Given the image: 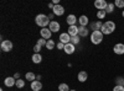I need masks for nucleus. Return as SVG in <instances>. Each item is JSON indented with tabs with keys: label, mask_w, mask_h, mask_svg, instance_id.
<instances>
[{
	"label": "nucleus",
	"mask_w": 124,
	"mask_h": 91,
	"mask_svg": "<svg viewBox=\"0 0 124 91\" xmlns=\"http://www.w3.org/2000/svg\"><path fill=\"white\" fill-rule=\"evenodd\" d=\"M40 35H41V38H44V39H46V41H48V39L51 38V35H52V32H51L50 28L45 27V28H41Z\"/></svg>",
	"instance_id": "5"
},
{
	"label": "nucleus",
	"mask_w": 124,
	"mask_h": 91,
	"mask_svg": "<svg viewBox=\"0 0 124 91\" xmlns=\"http://www.w3.org/2000/svg\"><path fill=\"white\" fill-rule=\"evenodd\" d=\"M32 62H34L35 64H40L41 62H42V57H41L40 53H35V54L32 55Z\"/></svg>",
	"instance_id": "20"
},
{
	"label": "nucleus",
	"mask_w": 124,
	"mask_h": 91,
	"mask_svg": "<svg viewBox=\"0 0 124 91\" xmlns=\"http://www.w3.org/2000/svg\"><path fill=\"white\" fill-rule=\"evenodd\" d=\"M67 33L71 36V37H73V36H78V27L75 25V26H70L68 30H67Z\"/></svg>",
	"instance_id": "13"
},
{
	"label": "nucleus",
	"mask_w": 124,
	"mask_h": 91,
	"mask_svg": "<svg viewBox=\"0 0 124 91\" xmlns=\"http://www.w3.org/2000/svg\"><path fill=\"white\" fill-rule=\"evenodd\" d=\"M46 43H47L46 39H44V38H40V39H37V43H36V44H39L40 47H46Z\"/></svg>",
	"instance_id": "30"
},
{
	"label": "nucleus",
	"mask_w": 124,
	"mask_h": 91,
	"mask_svg": "<svg viewBox=\"0 0 124 91\" xmlns=\"http://www.w3.org/2000/svg\"><path fill=\"white\" fill-rule=\"evenodd\" d=\"M4 84H5L8 87L15 86V85H16V79H15L14 76H8V78L4 80Z\"/></svg>",
	"instance_id": "9"
},
{
	"label": "nucleus",
	"mask_w": 124,
	"mask_h": 91,
	"mask_svg": "<svg viewBox=\"0 0 124 91\" xmlns=\"http://www.w3.org/2000/svg\"><path fill=\"white\" fill-rule=\"evenodd\" d=\"M14 78H15L16 80H19V79H20V73H15V75H14Z\"/></svg>",
	"instance_id": "35"
},
{
	"label": "nucleus",
	"mask_w": 124,
	"mask_h": 91,
	"mask_svg": "<svg viewBox=\"0 0 124 91\" xmlns=\"http://www.w3.org/2000/svg\"><path fill=\"white\" fill-rule=\"evenodd\" d=\"M60 24L57 21H51L50 25H48V28L51 30V32H58L60 31Z\"/></svg>",
	"instance_id": "12"
},
{
	"label": "nucleus",
	"mask_w": 124,
	"mask_h": 91,
	"mask_svg": "<svg viewBox=\"0 0 124 91\" xmlns=\"http://www.w3.org/2000/svg\"><path fill=\"white\" fill-rule=\"evenodd\" d=\"M66 21H67V24H68L70 26H75V25L77 24V17H76L75 15H68L67 18H66Z\"/></svg>",
	"instance_id": "18"
},
{
	"label": "nucleus",
	"mask_w": 124,
	"mask_h": 91,
	"mask_svg": "<svg viewBox=\"0 0 124 91\" xmlns=\"http://www.w3.org/2000/svg\"><path fill=\"white\" fill-rule=\"evenodd\" d=\"M55 46H56V43H55V41H52V39H48L47 43H46V48L48 50H52L55 48Z\"/></svg>",
	"instance_id": "22"
},
{
	"label": "nucleus",
	"mask_w": 124,
	"mask_h": 91,
	"mask_svg": "<svg viewBox=\"0 0 124 91\" xmlns=\"http://www.w3.org/2000/svg\"><path fill=\"white\" fill-rule=\"evenodd\" d=\"M116 85L124 86V78H122V76H117V78H116Z\"/></svg>",
	"instance_id": "25"
},
{
	"label": "nucleus",
	"mask_w": 124,
	"mask_h": 91,
	"mask_svg": "<svg viewBox=\"0 0 124 91\" xmlns=\"http://www.w3.org/2000/svg\"><path fill=\"white\" fill-rule=\"evenodd\" d=\"M70 91H77V90H70Z\"/></svg>",
	"instance_id": "38"
},
{
	"label": "nucleus",
	"mask_w": 124,
	"mask_h": 91,
	"mask_svg": "<svg viewBox=\"0 0 124 91\" xmlns=\"http://www.w3.org/2000/svg\"><path fill=\"white\" fill-rule=\"evenodd\" d=\"M60 42L65 43V44H68L71 43V36L66 32V33H61L60 35Z\"/></svg>",
	"instance_id": "10"
},
{
	"label": "nucleus",
	"mask_w": 124,
	"mask_h": 91,
	"mask_svg": "<svg viewBox=\"0 0 124 91\" xmlns=\"http://www.w3.org/2000/svg\"><path fill=\"white\" fill-rule=\"evenodd\" d=\"M114 5L119 9H123L124 7V0H116L114 1Z\"/></svg>",
	"instance_id": "29"
},
{
	"label": "nucleus",
	"mask_w": 124,
	"mask_h": 91,
	"mask_svg": "<svg viewBox=\"0 0 124 91\" xmlns=\"http://www.w3.org/2000/svg\"><path fill=\"white\" fill-rule=\"evenodd\" d=\"M58 90H60V91H70V87H68V85H67V84L62 83V84H60V85H58Z\"/></svg>",
	"instance_id": "26"
},
{
	"label": "nucleus",
	"mask_w": 124,
	"mask_h": 91,
	"mask_svg": "<svg viewBox=\"0 0 124 91\" xmlns=\"http://www.w3.org/2000/svg\"><path fill=\"white\" fill-rule=\"evenodd\" d=\"M25 78L27 79V81H31V83H32V81H35V79H36V76H35V74L34 73H26V75H25Z\"/></svg>",
	"instance_id": "23"
},
{
	"label": "nucleus",
	"mask_w": 124,
	"mask_h": 91,
	"mask_svg": "<svg viewBox=\"0 0 124 91\" xmlns=\"http://www.w3.org/2000/svg\"><path fill=\"white\" fill-rule=\"evenodd\" d=\"M54 15H56V16H62L65 14V7L63 6H61V5H55V7H54Z\"/></svg>",
	"instance_id": "8"
},
{
	"label": "nucleus",
	"mask_w": 124,
	"mask_h": 91,
	"mask_svg": "<svg viewBox=\"0 0 124 91\" xmlns=\"http://www.w3.org/2000/svg\"><path fill=\"white\" fill-rule=\"evenodd\" d=\"M31 89H32V91H40L42 89V84L39 80H35V81L31 83Z\"/></svg>",
	"instance_id": "15"
},
{
	"label": "nucleus",
	"mask_w": 124,
	"mask_h": 91,
	"mask_svg": "<svg viewBox=\"0 0 124 91\" xmlns=\"http://www.w3.org/2000/svg\"><path fill=\"white\" fill-rule=\"evenodd\" d=\"M71 43L72 44H78L79 43V36H73V37H71Z\"/></svg>",
	"instance_id": "28"
},
{
	"label": "nucleus",
	"mask_w": 124,
	"mask_h": 91,
	"mask_svg": "<svg viewBox=\"0 0 124 91\" xmlns=\"http://www.w3.org/2000/svg\"><path fill=\"white\" fill-rule=\"evenodd\" d=\"M77 78H78L79 83H85V81H87V79H88V74H87V72H83V70H82V72L78 73Z\"/></svg>",
	"instance_id": "17"
},
{
	"label": "nucleus",
	"mask_w": 124,
	"mask_h": 91,
	"mask_svg": "<svg viewBox=\"0 0 124 91\" xmlns=\"http://www.w3.org/2000/svg\"><path fill=\"white\" fill-rule=\"evenodd\" d=\"M106 15H107L106 10H99V11H97V17H98L99 20H103V18L106 17Z\"/></svg>",
	"instance_id": "24"
},
{
	"label": "nucleus",
	"mask_w": 124,
	"mask_h": 91,
	"mask_svg": "<svg viewBox=\"0 0 124 91\" xmlns=\"http://www.w3.org/2000/svg\"><path fill=\"white\" fill-rule=\"evenodd\" d=\"M113 52L118 55L124 54V43H117L114 47H113Z\"/></svg>",
	"instance_id": "7"
},
{
	"label": "nucleus",
	"mask_w": 124,
	"mask_h": 91,
	"mask_svg": "<svg viewBox=\"0 0 124 91\" xmlns=\"http://www.w3.org/2000/svg\"><path fill=\"white\" fill-rule=\"evenodd\" d=\"M47 6H48L50 9H52V10H54V7H55V4H54V3H48V5H47Z\"/></svg>",
	"instance_id": "34"
},
{
	"label": "nucleus",
	"mask_w": 124,
	"mask_h": 91,
	"mask_svg": "<svg viewBox=\"0 0 124 91\" xmlns=\"http://www.w3.org/2000/svg\"><path fill=\"white\" fill-rule=\"evenodd\" d=\"M35 22H36V25H37V26L45 28L47 25H50V22H51V21H50L48 16H46V15H44V14H39V15L35 17Z\"/></svg>",
	"instance_id": "2"
},
{
	"label": "nucleus",
	"mask_w": 124,
	"mask_h": 91,
	"mask_svg": "<svg viewBox=\"0 0 124 91\" xmlns=\"http://www.w3.org/2000/svg\"><path fill=\"white\" fill-rule=\"evenodd\" d=\"M0 47H1L4 52H10L13 49V42L9 41V39H4V41H1V46Z\"/></svg>",
	"instance_id": "4"
},
{
	"label": "nucleus",
	"mask_w": 124,
	"mask_h": 91,
	"mask_svg": "<svg viewBox=\"0 0 124 91\" xmlns=\"http://www.w3.org/2000/svg\"><path fill=\"white\" fill-rule=\"evenodd\" d=\"M102 26H103V22H102V21H99V20H97L96 22L91 24V28L93 30V31H101Z\"/></svg>",
	"instance_id": "16"
},
{
	"label": "nucleus",
	"mask_w": 124,
	"mask_h": 91,
	"mask_svg": "<svg viewBox=\"0 0 124 91\" xmlns=\"http://www.w3.org/2000/svg\"><path fill=\"white\" fill-rule=\"evenodd\" d=\"M114 7H116L114 3H108V5H107V7H106V12H107V14H112L113 11H114Z\"/></svg>",
	"instance_id": "21"
},
{
	"label": "nucleus",
	"mask_w": 124,
	"mask_h": 91,
	"mask_svg": "<svg viewBox=\"0 0 124 91\" xmlns=\"http://www.w3.org/2000/svg\"><path fill=\"white\" fill-rule=\"evenodd\" d=\"M65 53L66 54H73L75 50H76V46L72 44V43H68V44H65Z\"/></svg>",
	"instance_id": "11"
},
{
	"label": "nucleus",
	"mask_w": 124,
	"mask_h": 91,
	"mask_svg": "<svg viewBox=\"0 0 124 91\" xmlns=\"http://www.w3.org/2000/svg\"><path fill=\"white\" fill-rule=\"evenodd\" d=\"M103 35L101 31H92L91 33V42L93 44H101L102 41H103Z\"/></svg>",
	"instance_id": "3"
},
{
	"label": "nucleus",
	"mask_w": 124,
	"mask_h": 91,
	"mask_svg": "<svg viewBox=\"0 0 124 91\" xmlns=\"http://www.w3.org/2000/svg\"><path fill=\"white\" fill-rule=\"evenodd\" d=\"M113 91H124V86H119V85H116L113 87Z\"/></svg>",
	"instance_id": "31"
},
{
	"label": "nucleus",
	"mask_w": 124,
	"mask_h": 91,
	"mask_svg": "<svg viewBox=\"0 0 124 91\" xmlns=\"http://www.w3.org/2000/svg\"><path fill=\"white\" fill-rule=\"evenodd\" d=\"M88 33H89V30H87V27L78 26V36L79 37H87Z\"/></svg>",
	"instance_id": "14"
},
{
	"label": "nucleus",
	"mask_w": 124,
	"mask_h": 91,
	"mask_svg": "<svg viewBox=\"0 0 124 91\" xmlns=\"http://www.w3.org/2000/svg\"><path fill=\"white\" fill-rule=\"evenodd\" d=\"M40 50H41V47H40L39 44H35V47H34V52H35V53H40Z\"/></svg>",
	"instance_id": "32"
},
{
	"label": "nucleus",
	"mask_w": 124,
	"mask_h": 91,
	"mask_svg": "<svg viewBox=\"0 0 124 91\" xmlns=\"http://www.w3.org/2000/svg\"><path fill=\"white\" fill-rule=\"evenodd\" d=\"M123 78H124V76H123Z\"/></svg>",
	"instance_id": "39"
},
{
	"label": "nucleus",
	"mask_w": 124,
	"mask_h": 91,
	"mask_svg": "<svg viewBox=\"0 0 124 91\" xmlns=\"http://www.w3.org/2000/svg\"><path fill=\"white\" fill-rule=\"evenodd\" d=\"M122 16H123V17H124V10H123V12H122Z\"/></svg>",
	"instance_id": "37"
},
{
	"label": "nucleus",
	"mask_w": 124,
	"mask_h": 91,
	"mask_svg": "<svg viewBox=\"0 0 124 91\" xmlns=\"http://www.w3.org/2000/svg\"><path fill=\"white\" fill-rule=\"evenodd\" d=\"M116 30V24L113 21H107V22H103V26L101 28V32L103 35H112Z\"/></svg>",
	"instance_id": "1"
},
{
	"label": "nucleus",
	"mask_w": 124,
	"mask_h": 91,
	"mask_svg": "<svg viewBox=\"0 0 124 91\" xmlns=\"http://www.w3.org/2000/svg\"><path fill=\"white\" fill-rule=\"evenodd\" d=\"M17 89H23L24 86H25V81L23 79H19V80H16V85H15Z\"/></svg>",
	"instance_id": "27"
},
{
	"label": "nucleus",
	"mask_w": 124,
	"mask_h": 91,
	"mask_svg": "<svg viewBox=\"0 0 124 91\" xmlns=\"http://www.w3.org/2000/svg\"><path fill=\"white\" fill-rule=\"evenodd\" d=\"M107 5H108V3L106 1V0H96L94 1V6H96V9L98 10H106V7H107Z\"/></svg>",
	"instance_id": "6"
},
{
	"label": "nucleus",
	"mask_w": 124,
	"mask_h": 91,
	"mask_svg": "<svg viewBox=\"0 0 124 91\" xmlns=\"http://www.w3.org/2000/svg\"><path fill=\"white\" fill-rule=\"evenodd\" d=\"M57 48H58V49H65V43L58 42V43H57Z\"/></svg>",
	"instance_id": "33"
},
{
	"label": "nucleus",
	"mask_w": 124,
	"mask_h": 91,
	"mask_svg": "<svg viewBox=\"0 0 124 91\" xmlns=\"http://www.w3.org/2000/svg\"><path fill=\"white\" fill-rule=\"evenodd\" d=\"M78 22H79V26L87 27V25H88V17H87L86 15H82V16L78 18Z\"/></svg>",
	"instance_id": "19"
},
{
	"label": "nucleus",
	"mask_w": 124,
	"mask_h": 91,
	"mask_svg": "<svg viewBox=\"0 0 124 91\" xmlns=\"http://www.w3.org/2000/svg\"><path fill=\"white\" fill-rule=\"evenodd\" d=\"M54 16H55L54 14H50V15H48V18H50V20H52V18H54Z\"/></svg>",
	"instance_id": "36"
}]
</instances>
